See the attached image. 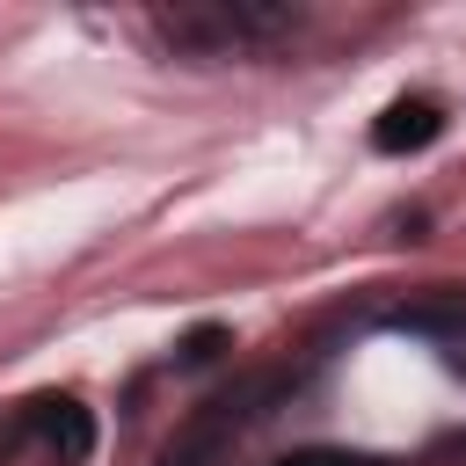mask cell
<instances>
[{
	"label": "cell",
	"mask_w": 466,
	"mask_h": 466,
	"mask_svg": "<svg viewBox=\"0 0 466 466\" xmlns=\"http://www.w3.org/2000/svg\"><path fill=\"white\" fill-rule=\"evenodd\" d=\"M15 437H36L58 466H80L87 451H95V415L73 400V393H36V400H22V415H15V430H7V444Z\"/></svg>",
	"instance_id": "obj_1"
},
{
	"label": "cell",
	"mask_w": 466,
	"mask_h": 466,
	"mask_svg": "<svg viewBox=\"0 0 466 466\" xmlns=\"http://www.w3.org/2000/svg\"><path fill=\"white\" fill-rule=\"evenodd\" d=\"M248 422V393H226V400H204L167 444H160V459L153 466H226V451H233V430Z\"/></svg>",
	"instance_id": "obj_2"
},
{
	"label": "cell",
	"mask_w": 466,
	"mask_h": 466,
	"mask_svg": "<svg viewBox=\"0 0 466 466\" xmlns=\"http://www.w3.org/2000/svg\"><path fill=\"white\" fill-rule=\"evenodd\" d=\"M437 131H444V102H430V95H400V102H386L371 116V146L379 153H422Z\"/></svg>",
	"instance_id": "obj_3"
},
{
	"label": "cell",
	"mask_w": 466,
	"mask_h": 466,
	"mask_svg": "<svg viewBox=\"0 0 466 466\" xmlns=\"http://www.w3.org/2000/svg\"><path fill=\"white\" fill-rule=\"evenodd\" d=\"M400 328L430 335V342L444 350V364L466 379V299H437V306H415V313H400Z\"/></svg>",
	"instance_id": "obj_4"
},
{
	"label": "cell",
	"mask_w": 466,
	"mask_h": 466,
	"mask_svg": "<svg viewBox=\"0 0 466 466\" xmlns=\"http://www.w3.org/2000/svg\"><path fill=\"white\" fill-rule=\"evenodd\" d=\"M277 466H379L371 451H342V444H306V451H284Z\"/></svg>",
	"instance_id": "obj_5"
},
{
	"label": "cell",
	"mask_w": 466,
	"mask_h": 466,
	"mask_svg": "<svg viewBox=\"0 0 466 466\" xmlns=\"http://www.w3.org/2000/svg\"><path fill=\"white\" fill-rule=\"evenodd\" d=\"M226 342H233V335H226L218 320H204V328H189V335H182V364H211Z\"/></svg>",
	"instance_id": "obj_6"
}]
</instances>
